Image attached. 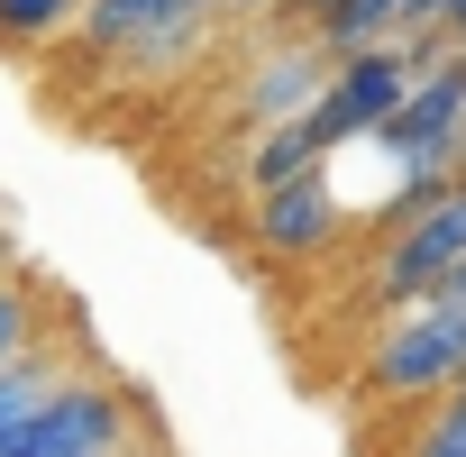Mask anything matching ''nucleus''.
<instances>
[{"label":"nucleus","instance_id":"nucleus-1","mask_svg":"<svg viewBox=\"0 0 466 457\" xmlns=\"http://www.w3.org/2000/svg\"><path fill=\"white\" fill-rule=\"evenodd\" d=\"M457 384H466V302H448V293L402 311L366 357L375 402H430V393H457Z\"/></svg>","mask_w":466,"mask_h":457},{"label":"nucleus","instance_id":"nucleus-2","mask_svg":"<svg viewBox=\"0 0 466 457\" xmlns=\"http://www.w3.org/2000/svg\"><path fill=\"white\" fill-rule=\"evenodd\" d=\"M384 156H402L420 183H457V147H466V46L430 56L411 74V92L393 101V119L375 128Z\"/></svg>","mask_w":466,"mask_h":457},{"label":"nucleus","instance_id":"nucleus-3","mask_svg":"<svg viewBox=\"0 0 466 457\" xmlns=\"http://www.w3.org/2000/svg\"><path fill=\"white\" fill-rule=\"evenodd\" d=\"M457 266H466V183H439V192L393 228V248H384V266H375V302L420 311V302L448 293Z\"/></svg>","mask_w":466,"mask_h":457},{"label":"nucleus","instance_id":"nucleus-4","mask_svg":"<svg viewBox=\"0 0 466 457\" xmlns=\"http://www.w3.org/2000/svg\"><path fill=\"white\" fill-rule=\"evenodd\" d=\"M119 448H128V402L110 384H56L0 457H119Z\"/></svg>","mask_w":466,"mask_h":457},{"label":"nucleus","instance_id":"nucleus-5","mask_svg":"<svg viewBox=\"0 0 466 457\" xmlns=\"http://www.w3.org/2000/svg\"><path fill=\"white\" fill-rule=\"evenodd\" d=\"M339 239V192L329 174H302L284 192H257V248L266 257H320Z\"/></svg>","mask_w":466,"mask_h":457},{"label":"nucleus","instance_id":"nucleus-6","mask_svg":"<svg viewBox=\"0 0 466 457\" xmlns=\"http://www.w3.org/2000/svg\"><path fill=\"white\" fill-rule=\"evenodd\" d=\"M320 83H329V56H320V46H293V56H275V65L257 74V110L284 128V119H302V110L320 101Z\"/></svg>","mask_w":466,"mask_h":457},{"label":"nucleus","instance_id":"nucleus-7","mask_svg":"<svg viewBox=\"0 0 466 457\" xmlns=\"http://www.w3.org/2000/svg\"><path fill=\"white\" fill-rule=\"evenodd\" d=\"M302 174H320V147H311V128H302V119L266 128V137H257V156H248V183H257V192H284V183H302Z\"/></svg>","mask_w":466,"mask_h":457},{"label":"nucleus","instance_id":"nucleus-8","mask_svg":"<svg viewBox=\"0 0 466 457\" xmlns=\"http://www.w3.org/2000/svg\"><path fill=\"white\" fill-rule=\"evenodd\" d=\"M56 393V375H46V357H10V366H0V448H10L19 439V421L37 411Z\"/></svg>","mask_w":466,"mask_h":457},{"label":"nucleus","instance_id":"nucleus-9","mask_svg":"<svg viewBox=\"0 0 466 457\" xmlns=\"http://www.w3.org/2000/svg\"><path fill=\"white\" fill-rule=\"evenodd\" d=\"M65 19H83V0H0V46H37Z\"/></svg>","mask_w":466,"mask_h":457},{"label":"nucleus","instance_id":"nucleus-10","mask_svg":"<svg viewBox=\"0 0 466 457\" xmlns=\"http://www.w3.org/2000/svg\"><path fill=\"white\" fill-rule=\"evenodd\" d=\"M402 457H466V384L457 393H439V411L411 430V448Z\"/></svg>","mask_w":466,"mask_h":457},{"label":"nucleus","instance_id":"nucleus-11","mask_svg":"<svg viewBox=\"0 0 466 457\" xmlns=\"http://www.w3.org/2000/svg\"><path fill=\"white\" fill-rule=\"evenodd\" d=\"M28 357V293L19 284H0V366Z\"/></svg>","mask_w":466,"mask_h":457},{"label":"nucleus","instance_id":"nucleus-12","mask_svg":"<svg viewBox=\"0 0 466 457\" xmlns=\"http://www.w3.org/2000/svg\"><path fill=\"white\" fill-rule=\"evenodd\" d=\"M439 37H466V0H439Z\"/></svg>","mask_w":466,"mask_h":457},{"label":"nucleus","instance_id":"nucleus-13","mask_svg":"<svg viewBox=\"0 0 466 457\" xmlns=\"http://www.w3.org/2000/svg\"><path fill=\"white\" fill-rule=\"evenodd\" d=\"M219 10H284V0H219Z\"/></svg>","mask_w":466,"mask_h":457},{"label":"nucleus","instance_id":"nucleus-14","mask_svg":"<svg viewBox=\"0 0 466 457\" xmlns=\"http://www.w3.org/2000/svg\"><path fill=\"white\" fill-rule=\"evenodd\" d=\"M293 10H302V19H320V10H339V0H293Z\"/></svg>","mask_w":466,"mask_h":457},{"label":"nucleus","instance_id":"nucleus-15","mask_svg":"<svg viewBox=\"0 0 466 457\" xmlns=\"http://www.w3.org/2000/svg\"><path fill=\"white\" fill-rule=\"evenodd\" d=\"M448 302H466V266H457V275H448Z\"/></svg>","mask_w":466,"mask_h":457},{"label":"nucleus","instance_id":"nucleus-16","mask_svg":"<svg viewBox=\"0 0 466 457\" xmlns=\"http://www.w3.org/2000/svg\"><path fill=\"white\" fill-rule=\"evenodd\" d=\"M119 457H128V448H119Z\"/></svg>","mask_w":466,"mask_h":457}]
</instances>
